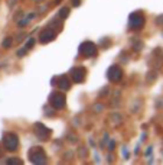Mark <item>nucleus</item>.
I'll use <instances>...</instances> for the list:
<instances>
[{"instance_id":"12","label":"nucleus","mask_w":163,"mask_h":165,"mask_svg":"<svg viewBox=\"0 0 163 165\" xmlns=\"http://www.w3.org/2000/svg\"><path fill=\"white\" fill-rule=\"evenodd\" d=\"M6 162H7V164H16V165H22V161H20V159H16V158H13V159H7Z\"/></svg>"},{"instance_id":"9","label":"nucleus","mask_w":163,"mask_h":165,"mask_svg":"<svg viewBox=\"0 0 163 165\" xmlns=\"http://www.w3.org/2000/svg\"><path fill=\"white\" fill-rule=\"evenodd\" d=\"M55 36H56V34L52 31V29H46V31H43L41 34V36H39V41L42 43H48V42L53 41L55 39Z\"/></svg>"},{"instance_id":"14","label":"nucleus","mask_w":163,"mask_h":165,"mask_svg":"<svg viewBox=\"0 0 163 165\" xmlns=\"http://www.w3.org/2000/svg\"><path fill=\"white\" fill-rule=\"evenodd\" d=\"M33 43H35V39H29V42H28V45H26V49L32 48V46H33Z\"/></svg>"},{"instance_id":"7","label":"nucleus","mask_w":163,"mask_h":165,"mask_svg":"<svg viewBox=\"0 0 163 165\" xmlns=\"http://www.w3.org/2000/svg\"><path fill=\"white\" fill-rule=\"evenodd\" d=\"M35 132H36V136H38L41 141H48V139L51 138V129H48L43 123L35 124Z\"/></svg>"},{"instance_id":"16","label":"nucleus","mask_w":163,"mask_h":165,"mask_svg":"<svg viewBox=\"0 0 163 165\" xmlns=\"http://www.w3.org/2000/svg\"><path fill=\"white\" fill-rule=\"evenodd\" d=\"M25 54H26V48H25V49H20V51L17 52V55H19V57H23Z\"/></svg>"},{"instance_id":"15","label":"nucleus","mask_w":163,"mask_h":165,"mask_svg":"<svg viewBox=\"0 0 163 165\" xmlns=\"http://www.w3.org/2000/svg\"><path fill=\"white\" fill-rule=\"evenodd\" d=\"M80 3H81V0H72V6H74V7H78Z\"/></svg>"},{"instance_id":"2","label":"nucleus","mask_w":163,"mask_h":165,"mask_svg":"<svg viewBox=\"0 0 163 165\" xmlns=\"http://www.w3.org/2000/svg\"><path fill=\"white\" fill-rule=\"evenodd\" d=\"M144 25V15L141 12H133L128 16V26L130 29H140Z\"/></svg>"},{"instance_id":"17","label":"nucleus","mask_w":163,"mask_h":165,"mask_svg":"<svg viewBox=\"0 0 163 165\" xmlns=\"http://www.w3.org/2000/svg\"><path fill=\"white\" fill-rule=\"evenodd\" d=\"M35 1H38V3H39V1H42V0H35Z\"/></svg>"},{"instance_id":"4","label":"nucleus","mask_w":163,"mask_h":165,"mask_svg":"<svg viewBox=\"0 0 163 165\" xmlns=\"http://www.w3.org/2000/svg\"><path fill=\"white\" fill-rule=\"evenodd\" d=\"M80 54H81L82 57H85V58L94 57L97 54V46L89 41L82 42L81 45H80Z\"/></svg>"},{"instance_id":"3","label":"nucleus","mask_w":163,"mask_h":165,"mask_svg":"<svg viewBox=\"0 0 163 165\" xmlns=\"http://www.w3.org/2000/svg\"><path fill=\"white\" fill-rule=\"evenodd\" d=\"M65 100H67L65 96H64L62 93H59V91L52 93L51 97H49V103H51V106H52L53 109H56V110H61V109L65 107Z\"/></svg>"},{"instance_id":"1","label":"nucleus","mask_w":163,"mask_h":165,"mask_svg":"<svg viewBox=\"0 0 163 165\" xmlns=\"http://www.w3.org/2000/svg\"><path fill=\"white\" fill-rule=\"evenodd\" d=\"M3 146L6 151H16L19 148V138L15 135V133H6L3 136Z\"/></svg>"},{"instance_id":"13","label":"nucleus","mask_w":163,"mask_h":165,"mask_svg":"<svg viewBox=\"0 0 163 165\" xmlns=\"http://www.w3.org/2000/svg\"><path fill=\"white\" fill-rule=\"evenodd\" d=\"M12 41H13L12 38H6V39H4V42H3V46H4V48H9V46L12 45Z\"/></svg>"},{"instance_id":"8","label":"nucleus","mask_w":163,"mask_h":165,"mask_svg":"<svg viewBox=\"0 0 163 165\" xmlns=\"http://www.w3.org/2000/svg\"><path fill=\"white\" fill-rule=\"evenodd\" d=\"M71 77L75 82H82L85 80V70L84 68H72L71 70Z\"/></svg>"},{"instance_id":"6","label":"nucleus","mask_w":163,"mask_h":165,"mask_svg":"<svg viewBox=\"0 0 163 165\" xmlns=\"http://www.w3.org/2000/svg\"><path fill=\"white\" fill-rule=\"evenodd\" d=\"M107 77H108V80L111 82H119L121 80L123 77V71L120 67H117V65H113V67H110L108 70H107Z\"/></svg>"},{"instance_id":"5","label":"nucleus","mask_w":163,"mask_h":165,"mask_svg":"<svg viewBox=\"0 0 163 165\" xmlns=\"http://www.w3.org/2000/svg\"><path fill=\"white\" fill-rule=\"evenodd\" d=\"M29 158H31V162H33V164H45L46 162V155H45L42 148H33L29 152Z\"/></svg>"},{"instance_id":"11","label":"nucleus","mask_w":163,"mask_h":165,"mask_svg":"<svg viewBox=\"0 0 163 165\" xmlns=\"http://www.w3.org/2000/svg\"><path fill=\"white\" fill-rule=\"evenodd\" d=\"M68 13H69V9H68V7H62V9L59 10V13H58V15H59V17H67V16H68Z\"/></svg>"},{"instance_id":"10","label":"nucleus","mask_w":163,"mask_h":165,"mask_svg":"<svg viewBox=\"0 0 163 165\" xmlns=\"http://www.w3.org/2000/svg\"><path fill=\"white\" fill-rule=\"evenodd\" d=\"M58 87L61 88V90H69L71 88V81H69V78L67 77V76H61L59 77V80H58Z\"/></svg>"}]
</instances>
